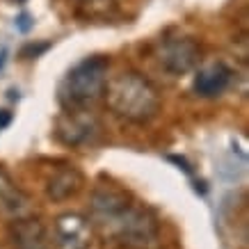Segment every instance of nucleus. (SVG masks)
<instances>
[{
	"label": "nucleus",
	"instance_id": "f257e3e1",
	"mask_svg": "<svg viewBox=\"0 0 249 249\" xmlns=\"http://www.w3.org/2000/svg\"><path fill=\"white\" fill-rule=\"evenodd\" d=\"M103 96L117 117L133 121V124H146L160 110L158 89L135 71L107 80Z\"/></svg>",
	"mask_w": 249,
	"mask_h": 249
},
{
	"label": "nucleus",
	"instance_id": "9d476101",
	"mask_svg": "<svg viewBox=\"0 0 249 249\" xmlns=\"http://www.w3.org/2000/svg\"><path fill=\"white\" fill-rule=\"evenodd\" d=\"M14 249H48V235L44 224L35 217H21L12 222L9 229Z\"/></svg>",
	"mask_w": 249,
	"mask_h": 249
},
{
	"label": "nucleus",
	"instance_id": "20e7f679",
	"mask_svg": "<svg viewBox=\"0 0 249 249\" xmlns=\"http://www.w3.org/2000/svg\"><path fill=\"white\" fill-rule=\"evenodd\" d=\"M201 48L192 39H167L158 48V62L172 76H183L190 73L199 64Z\"/></svg>",
	"mask_w": 249,
	"mask_h": 249
},
{
	"label": "nucleus",
	"instance_id": "423d86ee",
	"mask_svg": "<svg viewBox=\"0 0 249 249\" xmlns=\"http://www.w3.org/2000/svg\"><path fill=\"white\" fill-rule=\"evenodd\" d=\"M91 240V224L78 213H64L55 219L57 249H87Z\"/></svg>",
	"mask_w": 249,
	"mask_h": 249
},
{
	"label": "nucleus",
	"instance_id": "7ed1b4c3",
	"mask_svg": "<svg viewBox=\"0 0 249 249\" xmlns=\"http://www.w3.org/2000/svg\"><path fill=\"white\" fill-rule=\"evenodd\" d=\"M110 233L128 249H146L156 245L160 233L158 219L151 211L146 208H137V206H128L121 213V217L117 219L110 229Z\"/></svg>",
	"mask_w": 249,
	"mask_h": 249
},
{
	"label": "nucleus",
	"instance_id": "9b49d317",
	"mask_svg": "<svg viewBox=\"0 0 249 249\" xmlns=\"http://www.w3.org/2000/svg\"><path fill=\"white\" fill-rule=\"evenodd\" d=\"M80 185H83V176L78 174V169L64 167V169L53 174V178L46 185V192H48V196L55 199V201H64V199L76 195L78 190H80Z\"/></svg>",
	"mask_w": 249,
	"mask_h": 249
},
{
	"label": "nucleus",
	"instance_id": "6e6552de",
	"mask_svg": "<svg viewBox=\"0 0 249 249\" xmlns=\"http://www.w3.org/2000/svg\"><path fill=\"white\" fill-rule=\"evenodd\" d=\"M229 85H231V69L222 62H213V64H206L204 69L196 71L192 89L201 98H215L222 96Z\"/></svg>",
	"mask_w": 249,
	"mask_h": 249
},
{
	"label": "nucleus",
	"instance_id": "0eeeda50",
	"mask_svg": "<svg viewBox=\"0 0 249 249\" xmlns=\"http://www.w3.org/2000/svg\"><path fill=\"white\" fill-rule=\"evenodd\" d=\"M32 213L30 196L25 195L14 178L9 176L5 169H0V215H5L7 219H21L28 217Z\"/></svg>",
	"mask_w": 249,
	"mask_h": 249
},
{
	"label": "nucleus",
	"instance_id": "39448f33",
	"mask_svg": "<svg viewBox=\"0 0 249 249\" xmlns=\"http://www.w3.org/2000/svg\"><path fill=\"white\" fill-rule=\"evenodd\" d=\"M128 196L124 195L121 190L114 188H98L94 190L89 201V213L91 222H96L98 227H103L106 231L112 229V224L121 217V213L128 208Z\"/></svg>",
	"mask_w": 249,
	"mask_h": 249
},
{
	"label": "nucleus",
	"instance_id": "f03ea898",
	"mask_svg": "<svg viewBox=\"0 0 249 249\" xmlns=\"http://www.w3.org/2000/svg\"><path fill=\"white\" fill-rule=\"evenodd\" d=\"M107 69L106 57H87L69 71L60 83V103L67 110H85L106 94Z\"/></svg>",
	"mask_w": 249,
	"mask_h": 249
},
{
	"label": "nucleus",
	"instance_id": "1a4fd4ad",
	"mask_svg": "<svg viewBox=\"0 0 249 249\" xmlns=\"http://www.w3.org/2000/svg\"><path fill=\"white\" fill-rule=\"evenodd\" d=\"M98 124L91 114H80V110H69L60 121H57V135L67 144H83L91 140L96 133Z\"/></svg>",
	"mask_w": 249,
	"mask_h": 249
}]
</instances>
